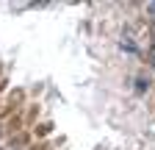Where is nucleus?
Returning <instances> with one entry per match:
<instances>
[{
  "instance_id": "obj_1",
  "label": "nucleus",
  "mask_w": 155,
  "mask_h": 150,
  "mask_svg": "<svg viewBox=\"0 0 155 150\" xmlns=\"http://www.w3.org/2000/svg\"><path fill=\"white\" fill-rule=\"evenodd\" d=\"M147 86H150V81H144V78L136 81V92H147Z\"/></svg>"
},
{
  "instance_id": "obj_2",
  "label": "nucleus",
  "mask_w": 155,
  "mask_h": 150,
  "mask_svg": "<svg viewBox=\"0 0 155 150\" xmlns=\"http://www.w3.org/2000/svg\"><path fill=\"white\" fill-rule=\"evenodd\" d=\"M122 50H130V53H139V47H136L133 42H127V39H122Z\"/></svg>"
},
{
  "instance_id": "obj_3",
  "label": "nucleus",
  "mask_w": 155,
  "mask_h": 150,
  "mask_svg": "<svg viewBox=\"0 0 155 150\" xmlns=\"http://www.w3.org/2000/svg\"><path fill=\"white\" fill-rule=\"evenodd\" d=\"M147 11H150V14H155V3H150V6H147Z\"/></svg>"
}]
</instances>
